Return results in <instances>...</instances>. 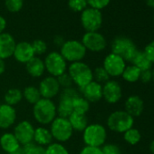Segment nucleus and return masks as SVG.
I'll use <instances>...</instances> for the list:
<instances>
[{
	"mask_svg": "<svg viewBox=\"0 0 154 154\" xmlns=\"http://www.w3.org/2000/svg\"><path fill=\"white\" fill-rule=\"evenodd\" d=\"M144 110V102L139 95L129 96L124 103V111L133 118L142 114Z\"/></svg>",
	"mask_w": 154,
	"mask_h": 154,
	"instance_id": "obj_19",
	"label": "nucleus"
},
{
	"mask_svg": "<svg viewBox=\"0 0 154 154\" xmlns=\"http://www.w3.org/2000/svg\"><path fill=\"white\" fill-rule=\"evenodd\" d=\"M153 21H154V15H153Z\"/></svg>",
	"mask_w": 154,
	"mask_h": 154,
	"instance_id": "obj_50",
	"label": "nucleus"
},
{
	"mask_svg": "<svg viewBox=\"0 0 154 154\" xmlns=\"http://www.w3.org/2000/svg\"><path fill=\"white\" fill-rule=\"evenodd\" d=\"M81 23L86 32H97L103 25V15L95 8H86L82 12Z\"/></svg>",
	"mask_w": 154,
	"mask_h": 154,
	"instance_id": "obj_9",
	"label": "nucleus"
},
{
	"mask_svg": "<svg viewBox=\"0 0 154 154\" xmlns=\"http://www.w3.org/2000/svg\"><path fill=\"white\" fill-rule=\"evenodd\" d=\"M140 70L139 68H137L136 66L131 64V65H126L122 77L123 78L124 81L133 84L136 83L140 80Z\"/></svg>",
	"mask_w": 154,
	"mask_h": 154,
	"instance_id": "obj_28",
	"label": "nucleus"
},
{
	"mask_svg": "<svg viewBox=\"0 0 154 154\" xmlns=\"http://www.w3.org/2000/svg\"><path fill=\"white\" fill-rule=\"evenodd\" d=\"M17 110L15 107L6 103L0 104V129L8 130L12 127L17 121Z\"/></svg>",
	"mask_w": 154,
	"mask_h": 154,
	"instance_id": "obj_16",
	"label": "nucleus"
},
{
	"mask_svg": "<svg viewBox=\"0 0 154 154\" xmlns=\"http://www.w3.org/2000/svg\"><path fill=\"white\" fill-rule=\"evenodd\" d=\"M139 81H141L143 84H148L150 81H152V72H151V70L141 71Z\"/></svg>",
	"mask_w": 154,
	"mask_h": 154,
	"instance_id": "obj_42",
	"label": "nucleus"
},
{
	"mask_svg": "<svg viewBox=\"0 0 154 154\" xmlns=\"http://www.w3.org/2000/svg\"><path fill=\"white\" fill-rule=\"evenodd\" d=\"M151 72H152V81H153V83H154V67H153V70H152Z\"/></svg>",
	"mask_w": 154,
	"mask_h": 154,
	"instance_id": "obj_49",
	"label": "nucleus"
},
{
	"mask_svg": "<svg viewBox=\"0 0 154 154\" xmlns=\"http://www.w3.org/2000/svg\"><path fill=\"white\" fill-rule=\"evenodd\" d=\"M123 139L128 144L136 145L140 142L141 139V134L138 129L132 127L123 133Z\"/></svg>",
	"mask_w": 154,
	"mask_h": 154,
	"instance_id": "obj_30",
	"label": "nucleus"
},
{
	"mask_svg": "<svg viewBox=\"0 0 154 154\" xmlns=\"http://www.w3.org/2000/svg\"><path fill=\"white\" fill-rule=\"evenodd\" d=\"M45 154H70L67 148L60 142L53 141L45 147Z\"/></svg>",
	"mask_w": 154,
	"mask_h": 154,
	"instance_id": "obj_31",
	"label": "nucleus"
},
{
	"mask_svg": "<svg viewBox=\"0 0 154 154\" xmlns=\"http://www.w3.org/2000/svg\"><path fill=\"white\" fill-rule=\"evenodd\" d=\"M33 141L35 144L45 148L46 146H48L54 141V139L48 128H46L45 126H38L37 128L35 129Z\"/></svg>",
	"mask_w": 154,
	"mask_h": 154,
	"instance_id": "obj_22",
	"label": "nucleus"
},
{
	"mask_svg": "<svg viewBox=\"0 0 154 154\" xmlns=\"http://www.w3.org/2000/svg\"><path fill=\"white\" fill-rule=\"evenodd\" d=\"M0 148L7 154L14 152L21 148V144L13 132H5L0 136Z\"/></svg>",
	"mask_w": 154,
	"mask_h": 154,
	"instance_id": "obj_20",
	"label": "nucleus"
},
{
	"mask_svg": "<svg viewBox=\"0 0 154 154\" xmlns=\"http://www.w3.org/2000/svg\"><path fill=\"white\" fill-rule=\"evenodd\" d=\"M79 154H103L101 148L85 146L79 152Z\"/></svg>",
	"mask_w": 154,
	"mask_h": 154,
	"instance_id": "obj_41",
	"label": "nucleus"
},
{
	"mask_svg": "<svg viewBox=\"0 0 154 154\" xmlns=\"http://www.w3.org/2000/svg\"><path fill=\"white\" fill-rule=\"evenodd\" d=\"M17 43L13 35L8 33L0 34V59H8L13 56Z\"/></svg>",
	"mask_w": 154,
	"mask_h": 154,
	"instance_id": "obj_18",
	"label": "nucleus"
},
{
	"mask_svg": "<svg viewBox=\"0 0 154 154\" xmlns=\"http://www.w3.org/2000/svg\"><path fill=\"white\" fill-rule=\"evenodd\" d=\"M90 104L91 103L80 94L78 96H76L75 98H73V100H72L73 112L87 114V112L90 110Z\"/></svg>",
	"mask_w": 154,
	"mask_h": 154,
	"instance_id": "obj_29",
	"label": "nucleus"
},
{
	"mask_svg": "<svg viewBox=\"0 0 154 154\" xmlns=\"http://www.w3.org/2000/svg\"><path fill=\"white\" fill-rule=\"evenodd\" d=\"M31 44H32V47H33L35 56L42 55V54H45V52L47 50V45L45 41H43L41 39H36Z\"/></svg>",
	"mask_w": 154,
	"mask_h": 154,
	"instance_id": "obj_34",
	"label": "nucleus"
},
{
	"mask_svg": "<svg viewBox=\"0 0 154 154\" xmlns=\"http://www.w3.org/2000/svg\"><path fill=\"white\" fill-rule=\"evenodd\" d=\"M6 26H7L6 19L2 16H0V34L4 33V30L6 28Z\"/></svg>",
	"mask_w": 154,
	"mask_h": 154,
	"instance_id": "obj_43",
	"label": "nucleus"
},
{
	"mask_svg": "<svg viewBox=\"0 0 154 154\" xmlns=\"http://www.w3.org/2000/svg\"><path fill=\"white\" fill-rule=\"evenodd\" d=\"M144 54H146V56L148 57V59L154 63V40L151 41L150 43H149L145 48H144Z\"/></svg>",
	"mask_w": 154,
	"mask_h": 154,
	"instance_id": "obj_40",
	"label": "nucleus"
},
{
	"mask_svg": "<svg viewBox=\"0 0 154 154\" xmlns=\"http://www.w3.org/2000/svg\"><path fill=\"white\" fill-rule=\"evenodd\" d=\"M149 150H150V152L152 153V154H154V140L149 143Z\"/></svg>",
	"mask_w": 154,
	"mask_h": 154,
	"instance_id": "obj_48",
	"label": "nucleus"
},
{
	"mask_svg": "<svg viewBox=\"0 0 154 154\" xmlns=\"http://www.w3.org/2000/svg\"><path fill=\"white\" fill-rule=\"evenodd\" d=\"M22 93H23V99H25L31 105H34L42 98L38 87L35 85H28L25 87Z\"/></svg>",
	"mask_w": 154,
	"mask_h": 154,
	"instance_id": "obj_27",
	"label": "nucleus"
},
{
	"mask_svg": "<svg viewBox=\"0 0 154 154\" xmlns=\"http://www.w3.org/2000/svg\"><path fill=\"white\" fill-rule=\"evenodd\" d=\"M72 100L73 99H69V98L59 96V102H58V104H56L57 116L63 117V118H68L73 112Z\"/></svg>",
	"mask_w": 154,
	"mask_h": 154,
	"instance_id": "obj_24",
	"label": "nucleus"
},
{
	"mask_svg": "<svg viewBox=\"0 0 154 154\" xmlns=\"http://www.w3.org/2000/svg\"><path fill=\"white\" fill-rule=\"evenodd\" d=\"M103 154H122V150L117 144L105 143L101 147Z\"/></svg>",
	"mask_w": 154,
	"mask_h": 154,
	"instance_id": "obj_36",
	"label": "nucleus"
},
{
	"mask_svg": "<svg viewBox=\"0 0 154 154\" xmlns=\"http://www.w3.org/2000/svg\"><path fill=\"white\" fill-rule=\"evenodd\" d=\"M107 127L114 132L124 133L126 131L133 127L134 118L123 111H115L107 118Z\"/></svg>",
	"mask_w": 154,
	"mask_h": 154,
	"instance_id": "obj_4",
	"label": "nucleus"
},
{
	"mask_svg": "<svg viewBox=\"0 0 154 154\" xmlns=\"http://www.w3.org/2000/svg\"><path fill=\"white\" fill-rule=\"evenodd\" d=\"M107 140L106 128L101 123H91L83 131V140L85 146L101 148Z\"/></svg>",
	"mask_w": 154,
	"mask_h": 154,
	"instance_id": "obj_3",
	"label": "nucleus"
},
{
	"mask_svg": "<svg viewBox=\"0 0 154 154\" xmlns=\"http://www.w3.org/2000/svg\"><path fill=\"white\" fill-rule=\"evenodd\" d=\"M145 2H146L148 7L154 9V0H145Z\"/></svg>",
	"mask_w": 154,
	"mask_h": 154,
	"instance_id": "obj_46",
	"label": "nucleus"
},
{
	"mask_svg": "<svg viewBox=\"0 0 154 154\" xmlns=\"http://www.w3.org/2000/svg\"><path fill=\"white\" fill-rule=\"evenodd\" d=\"M35 129V128L29 121L24 120L16 124L13 133L15 134L21 146H24L26 144L33 142Z\"/></svg>",
	"mask_w": 154,
	"mask_h": 154,
	"instance_id": "obj_13",
	"label": "nucleus"
},
{
	"mask_svg": "<svg viewBox=\"0 0 154 154\" xmlns=\"http://www.w3.org/2000/svg\"><path fill=\"white\" fill-rule=\"evenodd\" d=\"M112 53L121 56L125 62H130L138 51L134 42L126 36H117L111 45Z\"/></svg>",
	"mask_w": 154,
	"mask_h": 154,
	"instance_id": "obj_6",
	"label": "nucleus"
},
{
	"mask_svg": "<svg viewBox=\"0 0 154 154\" xmlns=\"http://www.w3.org/2000/svg\"><path fill=\"white\" fill-rule=\"evenodd\" d=\"M25 154H45V148L35 144L34 141L22 147Z\"/></svg>",
	"mask_w": 154,
	"mask_h": 154,
	"instance_id": "obj_33",
	"label": "nucleus"
},
{
	"mask_svg": "<svg viewBox=\"0 0 154 154\" xmlns=\"http://www.w3.org/2000/svg\"><path fill=\"white\" fill-rule=\"evenodd\" d=\"M50 131L54 140L63 143L68 141L73 134V130L67 118L57 116L50 124Z\"/></svg>",
	"mask_w": 154,
	"mask_h": 154,
	"instance_id": "obj_7",
	"label": "nucleus"
},
{
	"mask_svg": "<svg viewBox=\"0 0 154 154\" xmlns=\"http://www.w3.org/2000/svg\"><path fill=\"white\" fill-rule=\"evenodd\" d=\"M54 43L56 45H59V46H62L64 43V41L63 40V38L61 36H56L55 39H54Z\"/></svg>",
	"mask_w": 154,
	"mask_h": 154,
	"instance_id": "obj_45",
	"label": "nucleus"
},
{
	"mask_svg": "<svg viewBox=\"0 0 154 154\" xmlns=\"http://www.w3.org/2000/svg\"><path fill=\"white\" fill-rule=\"evenodd\" d=\"M93 76H94V81L103 85L106 82L110 80V75L105 71V69L103 66H98L94 70H93Z\"/></svg>",
	"mask_w": 154,
	"mask_h": 154,
	"instance_id": "obj_32",
	"label": "nucleus"
},
{
	"mask_svg": "<svg viewBox=\"0 0 154 154\" xmlns=\"http://www.w3.org/2000/svg\"><path fill=\"white\" fill-rule=\"evenodd\" d=\"M33 116L41 126L50 125L57 117L55 103L50 99L41 98L33 105Z\"/></svg>",
	"mask_w": 154,
	"mask_h": 154,
	"instance_id": "obj_1",
	"label": "nucleus"
},
{
	"mask_svg": "<svg viewBox=\"0 0 154 154\" xmlns=\"http://www.w3.org/2000/svg\"><path fill=\"white\" fill-rule=\"evenodd\" d=\"M103 67L108 72L110 77H119L122 76L126 67V62L121 56L111 53L105 56Z\"/></svg>",
	"mask_w": 154,
	"mask_h": 154,
	"instance_id": "obj_10",
	"label": "nucleus"
},
{
	"mask_svg": "<svg viewBox=\"0 0 154 154\" xmlns=\"http://www.w3.org/2000/svg\"><path fill=\"white\" fill-rule=\"evenodd\" d=\"M67 72L71 77L72 84L78 87L79 90L94 81L92 68L83 61L70 63L67 67Z\"/></svg>",
	"mask_w": 154,
	"mask_h": 154,
	"instance_id": "obj_2",
	"label": "nucleus"
},
{
	"mask_svg": "<svg viewBox=\"0 0 154 154\" xmlns=\"http://www.w3.org/2000/svg\"><path fill=\"white\" fill-rule=\"evenodd\" d=\"M87 5L86 0H69L68 2L69 8L75 12H83L86 9Z\"/></svg>",
	"mask_w": 154,
	"mask_h": 154,
	"instance_id": "obj_35",
	"label": "nucleus"
},
{
	"mask_svg": "<svg viewBox=\"0 0 154 154\" xmlns=\"http://www.w3.org/2000/svg\"><path fill=\"white\" fill-rule=\"evenodd\" d=\"M122 97L121 85L115 80H109L103 85V99L110 104L117 103Z\"/></svg>",
	"mask_w": 154,
	"mask_h": 154,
	"instance_id": "obj_14",
	"label": "nucleus"
},
{
	"mask_svg": "<svg viewBox=\"0 0 154 154\" xmlns=\"http://www.w3.org/2000/svg\"><path fill=\"white\" fill-rule=\"evenodd\" d=\"M67 119H68L73 131H82L83 132L84 130L89 124L87 115L84 114V113L73 112Z\"/></svg>",
	"mask_w": 154,
	"mask_h": 154,
	"instance_id": "obj_23",
	"label": "nucleus"
},
{
	"mask_svg": "<svg viewBox=\"0 0 154 154\" xmlns=\"http://www.w3.org/2000/svg\"><path fill=\"white\" fill-rule=\"evenodd\" d=\"M86 48L81 41L78 40H68L61 46L60 54L66 62L76 63L81 62L86 55Z\"/></svg>",
	"mask_w": 154,
	"mask_h": 154,
	"instance_id": "obj_5",
	"label": "nucleus"
},
{
	"mask_svg": "<svg viewBox=\"0 0 154 154\" xmlns=\"http://www.w3.org/2000/svg\"><path fill=\"white\" fill-rule=\"evenodd\" d=\"M57 81L60 85L61 89H65V88H69V87H72L73 84L72 81L71 79L70 75L68 74V72H64L62 75L57 77Z\"/></svg>",
	"mask_w": 154,
	"mask_h": 154,
	"instance_id": "obj_37",
	"label": "nucleus"
},
{
	"mask_svg": "<svg viewBox=\"0 0 154 154\" xmlns=\"http://www.w3.org/2000/svg\"><path fill=\"white\" fill-rule=\"evenodd\" d=\"M6 72V63L5 60L0 59V75L4 74Z\"/></svg>",
	"mask_w": 154,
	"mask_h": 154,
	"instance_id": "obj_44",
	"label": "nucleus"
},
{
	"mask_svg": "<svg viewBox=\"0 0 154 154\" xmlns=\"http://www.w3.org/2000/svg\"><path fill=\"white\" fill-rule=\"evenodd\" d=\"M23 100V93L19 88H10L4 95V103L15 107Z\"/></svg>",
	"mask_w": 154,
	"mask_h": 154,
	"instance_id": "obj_26",
	"label": "nucleus"
},
{
	"mask_svg": "<svg viewBox=\"0 0 154 154\" xmlns=\"http://www.w3.org/2000/svg\"><path fill=\"white\" fill-rule=\"evenodd\" d=\"M26 72L33 78H39L42 77L45 72V67L44 60L38 56L33 57L29 62L26 63Z\"/></svg>",
	"mask_w": 154,
	"mask_h": 154,
	"instance_id": "obj_21",
	"label": "nucleus"
},
{
	"mask_svg": "<svg viewBox=\"0 0 154 154\" xmlns=\"http://www.w3.org/2000/svg\"><path fill=\"white\" fill-rule=\"evenodd\" d=\"M5 5L10 12H18L23 7V0H5Z\"/></svg>",
	"mask_w": 154,
	"mask_h": 154,
	"instance_id": "obj_38",
	"label": "nucleus"
},
{
	"mask_svg": "<svg viewBox=\"0 0 154 154\" xmlns=\"http://www.w3.org/2000/svg\"><path fill=\"white\" fill-rule=\"evenodd\" d=\"M8 154H25V153H24V150H23V149H22V147H21L19 149H17V150H16V151H14V152L8 153Z\"/></svg>",
	"mask_w": 154,
	"mask_h": 154,
	"instance_id": "obj_47",
	"label": "nucleus"
},
{
	"mask_svg": "<svg viewBox=\"0 0 154 154\" xmlns=\"http://www.w3.org/2000/svg\"><path fill=\"white\" fill-rule=\"evenodd\" d=\"M82 43L86 48V50L94 53L102 52L106 48L107 45V41L105 37L98 31L86 32L82 38Z\"/></svg>",
	"mask_w": 154,
	"mask_h": 154,
	"instance_id": "obj_12",
	"label": "nucleus"
},
{
	"mask_svg": "<svg viewBox=\"0 0 154 154\" xmlns=\"http://www.w3.org/2000/svg\"><path fill=\"white\" fill-rule=\"evenodd\" d=\"M80 94L90 103H98L103 99V85L92 81L86 86L80 89Z\"/></svg>",
	"mask_w": 154,
	"mask_h": 154,
	"instance_id": "obj_15",
	"label": "nucleus"
},
{
	"mask_svg": "<svg viewBox=\"0 0 154 154\" xmlns=\"http://www.w3.org/2000/svg\"><path fill=\"white\" fill-rule=\"evenodd\" d=\"M131 64L139 68L140 71H145V70H150L152 66V63L148 59L146 54H144L143 51L138 50L133 56V58L131 61Z\"/></svg>",
	"mask_w": 154,
	"mask_h": 154,
	"instance_id": "obj_25",
	"label": "nucleus"
},
{
	"mask_svg": "<svg viewBox=\"0 0 154 154\" xmlns=\"http://www.w3.org/2000/svg\"><path fill=\"white\" fill-rule=\"evenodd\" d=\"M86 1H87V4L92 8L101 10V9L106 8L110 4L111 0H86Z\"/></svg>",
	"mask_w": 154,
	"mask_h": 154,
	"instance_id": "obj_39",
	"label": "nucleus"
},
{
	"mask_svg": "<svg viewBox=\"0 0 154 154\" xmlns=\"http://www.w3.org/2000/svg\"><path fill=\"white\" fill-rule=\"evenodd\" d=\"M45 72L49 73V75L57 77L62 75L63 73L67 72V62L62 56L60 52L53 51L50 52L44 60Z\"/></svg>",
	"mask_w": 154,
	"mask_h": 154,
	"instance_id": "obj_8",
	"label": "nucleus"
},
{
	"mask_svg": "<svg viewBox=\"0 0 154 154\" xmlns=\"http://www.w3.org/2000/svg\"><path fill=\"white\" fill-rule=\"evenodd\" d=\"M35 54L34 53L32 44L28 42H20L17 43L13 54V57L20 63H26L29 62Z\"/></svg>",
	"mask_w": 154,
	"mask_h": 154,
	"instance_id": "obj_17",
	"label": "nucleus"
},
{
	"mask_svg": "<svg viewBox=\"0 0 154 154\" xmlns=\"http://www.w3.org/2000/svg\"><path fill=\"white\" fill-rule=\"evenodd\" d=\"M38 89L42 98L53 100V98L59 95L61 92L60 85L56 77L48 75L43 78L38 85Z\"/></svg>",
	"mask_w": 154,
	"mask_h": 154,
	"instance_id": "obj_11",
	"label": "nucleus"
}]
</instances>
